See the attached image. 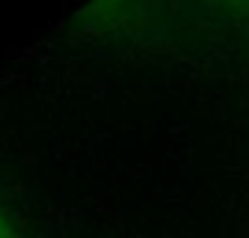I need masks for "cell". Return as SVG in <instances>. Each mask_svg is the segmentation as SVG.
<instances>
[{
  "label": "cell",
  "mask_w": 249,
  "mask_h": 238,
  "mask_svg": "<svg viewBox=\"0 0 249 238\" xmlns=\"http://www.w3.org/2000/svg\"><path fill=\"white\" fill-rule=\"evenodd\" d=\"M0 238H18L17 231L12 229V224H9L2 215H0Z\"/></svg>",
  "instance_id": "cell-1"
},
{
  "label": "cell",
  "mask_w": 249,
  "mask_h": 238,
  "mask_svg": "<svg viewBox=\"0 0 249 238\" xmlns=\"http://www.w3.org/2000/svg\"><path fill=\"white\" fill-rule=\"evenodd\" d=\"M224 2H233V5H249V0H224Z\"/></svg>",
  "instance_id": "cell-2"
}]
</instances>
